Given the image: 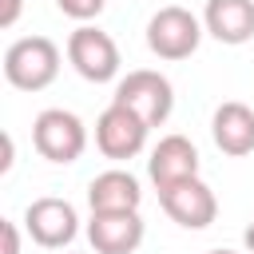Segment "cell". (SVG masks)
Segmentation results:
<instances>
[{"instance_id":"obj_1","label":"cell","mask_w":254,"mask_h":254,"mask_svg":"<svg viewBox=\"0 0 254 254\" xmlns=\"http://www.w3.org/2000/svg\"><path fill=\"white\" fill-rule=\"evenodd\" d=\"M60 75V48L48 36H24L4 52V79L20 91H44Z\"/></svg>"},{"instance_id":"obj_2","label":"cell","mask_w":254,"mask_h":254,"mask_svg":"<svg viewBox=\"0 0 254 254\" xmlns=\"http://www.w3.org/2000/svg\"><path fill=\"white\" fill-rule=\"evenodd\" d=\"M111 103H123L131 107L147 127H163L175 111V87L163 71H151V67H139V71H127L119 83H115V95Z\"/></svg>"},{"instance_id":"obj_3","label":"cell","mask_w":254,"mask_h":254,"mask_svg":"<svg viewBox=\"0 0 254 254\" xmlns=\"http://www.w3.org/2000/svg\"><path fill=\"white\" fill-rule=\"evenodd\" d=\"M202 36H206L202 20L190 8H179V4H167V8H159L147 20V48L159 60H187V56H194Z\"/></svg>"},{"instance_id":"obj_4","label":"cell","mask_w":254,"mask_h":254,"mask_svg":"<svg viewBox=\"0 0 254 254\" xmlns=\"http://www.w3.org/2000/svg\"><path fill=\"white\" fill-rule=\"evenodd\" d=\"M32 147L40 151V159L48 163H75L83 151H87V127L75 111H64V107H48L36 115L32 123Z\"/></svg>"},{"instance_id":"obj_5","label":"cell","mask_w":254,"mask_h":254,"mask_svg":"<svg viewBox=\"0 0 254 254\" xmlns=\"http://www.w3.org/2000/svg\"><path fill=\"white\" fill-rule=\"evenodd\" d=\"M67 64L87 79V83H107L119 75V48L115 40L95 28V24H79L67 36Z\"/></svg>"},{"instance_id":"obj_6","label":"cell","mask_w":254,"mask_h":254,"mask_svg":"<svg viewBox=\"0 0 254 254\" xmlns=\"http://www.w3.org/2000/svg\"><path fill=\"white\" fill-rule=\"evenodd\" d=\"M24 230H28V238H32L36 246H44V250H64V246H71V238L79 234V214H75V206H71L67 198L48 194V198L28 202V210H24Z\"/></svg>"},{"instance_id":"obj_7","label":"cell","mask_w":254,"mask_h":254,"mask_svg":"<svg viewBox=\"0 0 254 254\" xmlns=\"http://www.w3.org/2000/svg\"><path fill=\"white\" fill-rule=\"evenodd\" d=\"M147 131H151V127H147L131 107L111 103V107H103V115L95 119V147H99L107 159L123 163V159H135V155L147 147Z\"/></svg>"},{"instance_id":"obj_8","label":"cell","mask_w":254,"mask_h":254,"mask_svg":"<svg viewBox=\"0 0 254 254\" xmlns=\"http://www.w3.org/2000/svg\"><path fill=\"white\" fill-rule=\"evenodd\" d=\"M159 206L167 210L171 222H179L183 230H206L218 214V198L214 190L194 175V179H183L175 187H163L159 190Z\"/></svg>"},{"instance_id":"obj_9","label":"cell","mask_w":254,"mask_h":254,"mask_svg":"<svg viewBox=\"0 0 254 254\" xmlns=\"http://www.w3.org/2000/svg\"><path fill=\"white\" fill-rule=\"evenodd\" d=\"M143 234L139 210H91L87 218V242L95 254H135Z\"/></svg>"},{"instance_id":"obj_10","label":"cell","mask_w":254,"mask_h":254,"mask_svg":"<svg viewBox=\"0 0 254 254\" xmlns=\"http://www.w3.org/2000/svg\"><path fill=\"white\" fill-rule=\"evenodd\" d=\"M147 175H151L155 190L175 187V183H183V179H194V175H198V147H194L187 135H163V139L151 147Z\"/></svg>"},{"instance_id":"obj_11","label":"cell","mask_w":254,"mask_h":254,"mask_svg":"<svg viewBox=\"0 0 254 254\" xmlns=\"http://www.w3.org/2000/svg\"><path fill=\"white\" fill-rule=\"evenodd\" d=\"M210 135H214V147L230 159H242L254 151V111L238 99H226L214 107L210 115Z\"/></svg>"},{"instance_id":"obj_12","label":"cell","mask_w":254,"mask_h":254,"mask_svg":"<svg viewBox=\"0 0 254 254\" xmlns=\"http://www.w3.org/2000/svg\"><path fill=\"white\" fill-rule=\"evenodd\" d=\"M202 28L218 44H246L254 40V0H206L202 8Z\"/></svg>"},{"instance_id":"obj_13","label":"cell","mask_w":254,"mask_h":254,"mask_svg":"<svg viewBox=\"0 0 254 254\" xmlns=\"http://www.w3.org/2000/svg\"><path fill=\"white\" fill-rule=\"evenodd\" d=\"M143 187L131 171H103L87 183V206L91 210H139Z\"/></svg>"},{"instance_id":"obj_14","label":"cell","mask_w":254,"mask_h":254,"mask_svg":"<svg viewBox=\"0 0 254 254\" xmlns=\"http://www.w3.org/2000/svg\"><path fill=\"white\" fill-rule=\"evenodd\" d=\"M56 8H60L64 16H71V20L87 24V20H95V16L107 8V0H56Z\"/></svg>"},{"instance_id":"obj_15","label":"cell","mask_w":254,"mask_h":254,"mask_svg":"<svg viewBox=\"0 0 254 254\" xmlns=\"http://www.w3.org/2000/svg\"><path fill=\"white\" fill-rule=\"evenodd\" d=\"M0 230H4V254H20V230H16V222H4Z\"/></svg>"},{"instance_id":"obj_16","label":"cell","mask_w":254,"mask_h":254,"mask_svg":"<svg viewBox=\"0 0 254 254\" xmlns=\"http://www.w3.org/2000/svg\"><path fill=\"white\" fill-rule=\"evenodd\" d=\"M20 16V0H4V12H0V28H12Z\"/></svg>"},{"instance_id":"obj_17","label":"cell","mask_w":254,"mask_h":254,"mask_svg":"<svg viewBox=\"0 0 254 254\" xmlns=\"http://www.w3.org/2000/svg\"><path fill=\"white\" fill-rule=\"evenodd\" d=\"M242 246H246V254H254V222L246 226V234H242Z\"/></svg>"},{"instance_id":"obj_18","label":"cell","mask_w":254,"mask_h":254,"mask_svg":"<svg viewBox=\"0 0 254 254\" xmlns=\"http://www.w3.org/2000/svg\"><path fill=\"white\" fill-rule=\"evenodd\" d=\"M206 254H238V250H206Z\"/></svg>"}]
</instances>
